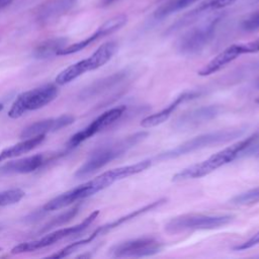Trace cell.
Returning a JSON list of instances; mask_svg holds the SVG:
<instances>
[{
    "mask_svg": "<svg viewBox=\"0 0 259 259\" xmlns=\"http://www.w3.org/2000/svg\"><path fill=\"white\" fill-rule=\"evenodd\" d=\"M259 140V128L247 138L236 142L235 144L217 152L207 159L190 165L173 175V181H184L203 177L220 167L229 164L241 156L249 154L253 145Z\"/></svg>",
    "mask_w": 259,
    "mask_h": 259,
    "instance_id": "cell-1",
    "label": "cell"
},
{
    "mask_svg": "<svg viewBox=\"0 0 259 259\" xmlns=\"http://www.w3.org/2000/svg\"><path fill=\"white\" fill-rule=\"evenodd\" d=\"M147 137V132H138L118 141L99 146L89 155L83 165L76 171L75 177L81 179L92 175L114 159L122 156L130 149L144 141Z\"/></svg>",
    "mask_w": 259,
    "mask_h": 259,
    "instance_id": "cell-2",
    "label": "cell"
},
{
    "mask_svg": "<svg viewBox=\"0 0 259 259\" xmlns=\"http://www.w3.org/2000/svg\"><path fill=\"white\" fill-rule=\"evenodd\" d=\"M151 166L150 160H143L138 163L126 165L118 168H114L111 170H108L106 172L101 173L100 175L96 176L95 178L70 189L71 195L74 199V201H79L82 199H85L103 189L110 186L114 182L121 180L123 178L130 177L132 175L138 174L140 172H143L144 170L148 169Z\"/></svg>",
    "mask_w": 259,
    "mask_h": 259,
    "instance_id": "cell-3",
    "label": "cell"
},
{
    "mask_svg": "<svg viewBox=\"0 0 259 259\" xmlns=\"http://www.w3.org/2000/svg\"><path fill=\"white\" fill-rule=\"evenodd\" d=\"M245 132H246L245 127H238V128H231V130H220L215 132L202 134L182 143L181 145L173 149L160 153L156 157V159L157 160L175 159L180 156L187 155L189 153H192L207 147H211L219 144H225L240 138L241 136L244 135Z\"/></svg>",
    "mask_w": 259,
    "mask_h": 259,
    "instance_id": "cell-4",
    "label": "cell"
},
{
    "mask_svg": "<svg viewBox=\"0 0 259 259\" xmlns=\"http://www.w3.org/2000/svg\"><path fill=\"white\" fill-rule=\"evenodd\" d=\"M231 214H202L185 213L169 220L165 225V231L177 234L186 231L214 230L222 228L233 221Z\"/></svg>",
    "mask_w": 259,
    "mask_h": 259,
    "instance_id": "cell-5",
    "label": "cell"
},
{
    "mask_svg": "<svg viewBox=\"0 0 259 259\" xmlns=\"http://www.w3.org/2000/svg\"><path fill=\"white\" fill-rule=\"evenodd\" d=\"M116 50L117 44L115 41L104 42L87 59L81 60L59 73V75L56 77V83L58 85L68 84L84 73L102 67L112 58Z\"/></svg>",
    "mask_w": 259,
    "mask_h": 259,
    "instance_id": "cell-6",
    "label": "cell"
},
{
    "mask_svg": "<svg viewBox=\"0 0 259 259\" xmlns=\"http://www.w3.org/2000/svg\"><path fill=\"white\" fill-rule=\"evenodd\" d=\"M223 14H215L184 33L177 41V51L184 56L200 53L213 37Z\"/></svg>",
    "mask_w": 259,
    "mask_h": 259,
    "instance_id": "cell-7",
    "label": "cell"
},
{
    "mask_svg": "<svg viewBox=\"0 0 259 259\" xmlns=\"http://www.w3.org/2000/svg\"><path fill=\"white\" fill-rule=\"evenodd\" d=\"M59 94L55 84L48 83L20 93L8 111L10 118H18L30 110L39 109L51 103Z\"/></svg>",
    "mask_w": 259,
    "mask_h": 259,
    "instance_id": "cell-8",
    "label": "cell"
},
{
    "mask_svg": "<svg viewBox=\"0 0 259 259\" xmlns=\"http://www.w3.org/2000/svg\"><path fill=\"white\" fill-rule=\"evenodd\" d=\"M98 214H99V210H94L93 212H91L87 218H85L78 225H75V226L69 227V228H63V229L56 230V231L41 237L40 239H37V240H34V241L20 243V244H18L17 246H15L11 249V253L12 254H19V253H26V252L36 251V250L49 247V246L67 238V237L78 235V234L82 233L83 231H85L95 221V219L97 218Z\"/></svg>",
    "mask_w": 259,
    "mask_h": 259,
    "instance_id": "cell-9",
    "label": "cell"
},
{
    "mask_svg": "<svg viewBox=\"0 0 259 259\" xmlns=\"http://www.w3.org/2000/svg\"><path fill=\"white\" fill-rule=\"evenodd\" d=\"M163 249V243L152 237H142L113 245L109 249L114 258H140L153 256Z\"/></svg>",
    "mask_w": 259,
    "mask_h": 259,
    "instance_id": "cell-10",
    "label": "cell"
},
{
    "mask_svg": "<svg viewBox=\"0 0 259 259\" xmlns=\"http://www.w3.org/2000/svg\"><path fill=\"white\" fill-rule=\"evenodd\" d=\"M259 52V36L256 39H253L248 42L243 44H234L226 48L223 52L217 55L212 60H210L205 66H203L199 71L198 75L208 76L211 75L225 66L233 62L239 56L243 54H253Z\"/></svg>",
    "mask_w": 259,
    "mask_h": 259,
    "instance_id": "cell-11",
    "label": "cell"
},
{
    "mask_svg": "<svg viewBox=\"0 0 259 259\" xmlns=\"http://www.w3.org/2000/svg\"><path fill=\"white\" fill-rule=\"evenodd\" d=\"M124 111H125V106H117V107H113L111 109L106 110L105 112L100 114L98 117H96L86 127H84L83 130L73 135L67 144L68 148L73 149L77 147L84 141L88 140L89 138L93 137L94 135L102 131L103 128L109 126L114 121L118 120L122 116Z\"/></svg>",
    "mask_w": 259,
    "mask_h": 259,
    "instance_id": "cell-12",
    "label": "cell"
},
{
    "mask_svg": "<svg viewBox=\"0 0 259 259\" xmlns=\"http://www.w3.org/2000/svg\"><path fill=\"white\" fill-rule=\"evenodd\" d=\"M222 107L220 105L201 106L180 115L174 122L173 128L176 131H187L197 127L220 115Z\"/></svg>",
    "mask_w": 259,
    "mask_h": 259,
    "instance_id": "cell-13",
    "label": "cell"
},
{
    "mask_svg": "<svg viewBox=\"0 0 259 259\" xmlns=\"http://www.w3.org/2000/svg\"><path fill=\"white\" fill-rule=\"evenodd\" d=\"M74 120H75V117L71 114H63L58 117L38 120L24 127L20 133V138L28 139L35 136L57 132L63 127H66L72 124Z\"/></svg>",
    "mask_w": 259,
    "mask_h": 259,
    "instance_id": "cell-14",
    "label": "cell"
},
{
    "mask_svg": "<svg viewBox=\"0 0 259 259\" xmlns=\"http://www.w3.org/2000/svg\"><path fill=\"white\" fill-rule=\"evenodd\" d=\"M200 95V91H195V90H191V91H185L183 93H181L180 95H178L169 105H167L165 108H163L162 110L151 114L147 117H145L142 121H141V125L143 127H153L156 125H159L161 123H163L164 121H166L169 116L173 113V111L182 103L195 99Z\"/></svg>",
    "mask_w": 259,
    "mask_h": 259,
    "instance_id": "cell-15",
    "label": "cell"
},
{
    "mask_svg": "<svg viewBox=\"0 0 259 259\" xmlns=\"http://www.w3.org/2000/svg\"><path fill=\"white\" fill-rule=\"evenodd\" d=\"M47 162H49V160L44 154H36L16 161H11L0 167V176L7 174L31 173L42 167Z\"/></svg>",
    "mask_w": 259,
    "mask_h": 259,
    "instance_id": "cell-16",
    "label": "cell"
},
{
    "mask_svg": "<svg viewBox=\"0 0 259 259\" xmlns=\"http://www.w3.org/2000/svg\"><path fill=\"white\" fill-rule=\"evenodd\" d=\"M127 76H128V72L123 70V71L116 72V73H114L110 76H107L105 78H102L100 80H96L95 82L90 84L88 87L84 88L80 92L79 97L81 99H89V98L95 97L101 93H104V92L110 90L117 84L121 83L122 81H124L127 78Z\"/></svg>",
    "mask_w": 259,
    "mask_h": 259,
    "instance_id": "cell-17",
    "label": "cell"
},
{
    "mask_svg": "<svg viewBox=\"0 0 259 259\" xmlns=\"http://www.w3.org/2000/svg\"><path fill=\"white\" fill-rule=\"evenodd\" d=\"M77 0H49L37 7L36 17L38 21L48 23L69 11Z\"/></svg>",
    "mask_w": 259,
    "mask_h": 259,
    "instance_id": "cell-18",
    "label": "cell"
},
{
    "mask_svg": "<svg viewBox=\"0 0 259 259\" xmlns=\"http://www.w3.org/2000/svg\"><path fill=\"white\" fill-rule=\"evenodd\" d=\"M237 0H205L201 2L196 8L191 10L189 13L185 14L183 18L178 20L175 24L174 27L176 29H179L185 25H188L190 22L195 20L200 14L206 12V11H211V10H220L224 9L232 4H234Z\"/></svg>",
    "mask_w": 259,
    "mask_h": 259,
    "instance_id": "cell-19",
    "label": "cell"
},
{
    "mask_svg": "<svg viewBox=\"0 0 259 259\" xmlns=\"http://www.w3.org/2000/svg\"><path fill=\"white\" fill-rule=\"evenodd\" d=\"M166 201H167L166 198H160V199H158V200H155V201H153V202H150V203L144 205L143 207H140V208H138V209H136V210H134V211H132V212H130V213L123 215V217H120V218L116 219L115 221H113V222H111V223H108V224H106V225H103V226L97 228L95 231H96V233H97L98 236L104 235V234L110 232L111 230H113V229H115V228H117V227L123 225L124 223L131 221V220H133V219H135V218H137V217H139V215H141V214H144V213H146V212H148V211H151V210H153V209L159 207L160 205L164 204Z\"/></svg>",
    "mask_w": 259,
    "mask_h": 259,
    "instance_id": "cell-20",
    "label": "cell"
},
{
    "mask_svg": "<svg viewBox=\"0 0 259 259\" xmlns=\"http://www.w3.org/2000/svg\"><path fill=\"white\" fill-rule=\"evenodd\" d=\"M45 140H46V135H39L32 138L24 139L23 141L2 150L0 152V162L25 154L33 150L37 146H39Z\"/></svg>",
    "mask_w": 259,
    "mask_h": 259,
    "instance_id": "cell-21",
    "label": "cell"
},
{
    "mask_svg": "<svg viewBox=\"0 0 259 259\" xmlns=\"http://www.w3.org/2000/svg\"><path fill=\"white\" fill-rule=\"evenodd\" d=\"M68 39L65 37H52L39 42L33 50L32 56L35 59L44 60L57 55L67 46Z\"/></svg>",
    "mask_w": 259,
    "mask_h": 259,
    "instance_id": "cell-22",
    "label": "cell"
},
{
    "mask_svg": "<svg viewBox=\"0 0 259 259\" xmlns=\"http://www.w3.org/2000/svg\"><path fill=\"white\" fill-rule=\"evenodd\" d=\"M109 33L107 32V30L105 29V27L101 24L98 29L93 33L91 34L90 36H88L87 38L81 40V41H78V42H75L73 45H70V46H66L64 49H62L58 54L57 56H66V55H71V54H74V53H77V52H80L82 51L83 49H85L86 47H88L90 44L94 42L95 40L101 38V37H104V36H107Z\"/></svg>",
    "mask_w": 259,
    "mask_h": 259,
    "instance_id": "cell-23",
    "label": "cell"
},
{
    "mask_svg": "<svg viewBox=\"0 0 259 259\" xmlns=\"http://www.w3.org/2000/svg\"><path fill=\"white\" fill-rule=\"evenodd\" d=\"M79 209H80V206L79 205H76V206H73L72 208L54 217L53 219H51L49 222H47L38 231H37V234H44V233H47L51 230H53L54 228H57V227H60L68 222H70L73 218H75V215L79 212Z\"/></svg>",
    "mask_w": 259,
    "mask_h": 259,
    "instance_id": "cell-24",
    "label": "cell"
},
{
    "mask_svg": "<svg viewBox=\"0 0 259 259\" xmlns=\"http://www.w3.org/2000/svg\"><path fill=\"white\" fill-rule=\"evenodd\" d=\"M198 0H173L167 4H165L164 6H162L161 8H159L156 12H155V17L156 18H164L165 16L185 9L187 7H189L190 5H192L193 3L197 2Z\"/></svg>",
    "mask_w": 259,
    "mask_h": 259,
    "instance_id": "cell-25",
    "label": "cell"
},
{
    "mask_svg": "<svg viewBox=\"0 0 259 259\" xmlns=\"http://www.w3.org/2000/svg\"><path fill=\"white\" fill-rule=\"evenodd\" d=\"M230 202L236 205H251L259 202V187L250 189L234 196Z\"/></svg>",
    "mask_w": 259,
    "mask_h": 259,
    "instance_id": "cell-26",
    "label": "cell"
},
{
    "mask_svg": "<svg viewBox=\"0 0 259 259\" xmlns=\"http://www.w3.org/2000/svg\"><path fill=\"white\" fill-rule=\"evenodd\" d=\"M24 191L20 188L7 189L0 192V206H7L20 201L24 196Z\"/></svg>",
    "mask_w": 259,
    "mask_h": 259,
    "instance_id": "cell-27",
    "label": "cell"
},
{
    "mask_svg": "<svg viewBox=\"0 0 259 259\" xmlns=\"http://www.w3.org/2000/svg\"><path fill=\"white\" fill-rule=\"evenodd\" d=\"M241 27L245 31H256L259 30V11H255L249 14L241 23Z\"/></svg>",
    "mask_w": 259,
    "mask_h": 259,
    "instance_id": "cell-28",
    "label": "cell"
},
{
    "mask_svg": "<svg viewBox=\"0 0 259 259\" xmlns=\"http://www.w3.org/2000/svg\"><path fill=\"white\" fill-rule=\"evenodd\" d=\"M259 245V232H257L256 234H254L250 239H248L247 241L240 243L238 245H236L233 249L236 251H243V250H247L250 249L254 246Z\"/></svg>",
    "mask_w": 259,
    "mask_h": 259,
    "instance_id": "cell-29",
    "label": "cell"
},
{
    "mask_svg": "<svg viewBox=\"0 0 259 259\" xmlns=\"http://www.w3.org/2000/svg\"><path fill=\"white\" fill-rule=\"evenodd\" d=\"M258 151H259V140L253 145V147L251 148L249 154H254V153H256V152H258Z\"/></svg>",
    "mask_w": 259,
    "mask_h": 259,
    "instance_id": "cell-30",
    "label": "cell"
},
{
    "mask_svg": "<svg viewBox=\"0 0 259 259\" xmlns=\"http://www.w3.org/2000/svg\"><path fill=\"white\" fill-rule=\"evenodd\" d=\"M10 2H11V0H0V7H3Z\"/></svg>",
    "mask_w": 259,
    "mask_h": 259,
    "instance_id": "cell-31",
    "label": "cell"
},
{
    "mask_svg": "<svg viewBox=\"0 0 259 259\" xmlns=\"http://www.w3.org/2000/svg\"><path fill=\"white\" fill-rule=\"evenodd\" d=\"M2 108H3V104H2V103H0V111L2 110Z\"/></svg>",
    "mask_w": 259,
    "mask_h": 259,
    "instance_id": "cell-32",
    "label": "cell"
},
{
    "mask_svg": "<svg viewBox=\"0 0 259 259\" xmlns=\"http://www.w3.org/2000/svg\"><path fill=\"white\" fill-rule=\"evenodd\" d=\"M256 85H257V87H258V88H259V79H258V80H257V83H256Z\"/></svg>",
    "mask_w": 259,
    "mask_h": 259,
    "instance_id": "cell-33",
    "label": "cell"
},
{
    "mask_svg": "<svg viewBox=\"0 0 259 259\" xmlns=\"http://www.w3.org/2000/svg\"><path fill=\"white\" fill-rule=\"evenodd\" d=\"M256 102H257V103H259V98H257V99H256Z\"/></svg>",
    "mask_w": 259,
    "mask_h": 259,
    "instance_id": "cell-34",
    "label": "cell"
},
{
    "mask_svg": "<svg viewBox=\"0 0 259 259\" xmlns=\"http://www.w3.org/2000/svg\"><path fill=\"white\" fill-rule=\"evenodd\" d=\"M0 251H1V248H0Z\"/></svg>",
    "mask_w": 259,
    "mask_h": 259,
    "instance_id": "cell-35",
    "label": "cell"
}]
</instances>
